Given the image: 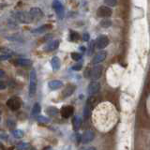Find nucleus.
<instances>
[{
    "label": "nucleus",
    "instance_id": "nucleus-1",
    "mask_svg": "<svg viewBox=\"0 0 150 150\" xmlns=\"http://www.w3.org/2000/svg\"><path fill=\"white\" fill-rule=\"evenodd\" d=\"M38 87V77L37 73L34 69L31 70L29 75V89H28V93H29L30 97H34L37 92Z\"/></svg>",
    "mask_w": 150,
    "mask_h": 150
},
{
    "label": "nucleus",
    "instance_id": "nucleus-2",
    "mask_svg": "<svg viewBox=\"0 0 150 150\" xmlns=\"http://www.w3.org/2000/svg\"><path fill=\"white\" fill-rule=\"evenodd\" d=\"M7 106L11 111H17V110L20 109L21 106H22V100L18 97H12V98L8 100Z\"/></svg>",
    "mask_w": 150,
    "mask_h": 150
},
{
    "label": "nucleus",
    "instance_id": "nucleus-3",
    "mask_svg": "<svg viewBox=\"0 0 150 150\" xmlns=\"http://www.w3.org/2000/svg\"><path fill=\"white\" fill-rule=\"evenodd\" d=\"M110 43V40L106 35H100L98 37V39L95 41V46L96 48L98 50H102L106 48V47L109 45Z\"/></svg>",
    "mask_w": 150,
    "mask_h": 150
},
{
    "label": "nucleus",
    "instance_id": "nucleus-4",
    "mask_svg": "<svg viewBox=\"0 0 150 150\" xmlns=\"http://www.w3.org/2000/svg\"><path fill=\"white\" fill-rule=\"evenodd\" d=\"M15 18L20 23H29L32 22L30 14L26 11H17V12H15Z\"/></svg>",
    "mask_w": 150,
    "mask_h": 150
},
{
    "label": "nucleus",
    "instance_id": "nucleus-5",
    "mask_svg": "<svg viewBox=\"0 0 150 150\" xmlns=\"http://www.w3.org/2000/svg\"><path fill=\"white\" fill-rule=\"evenodd\" d=\"M53 8L55 11V13L57 17L59 19H63L65 17V9L63 5L61 4V2L59 0H54V3H53Z\"/></svg>",
    "mask_w": 150,
    "mask_h": 150
},
{
    "label": "nucleus",
    "instance_id": "nucleus-6",
    "mask_svg": "<svg viewBox=\"0 0 150 150\" xmlns=\"http://www.w3.org/2000/svg\"><path fill=\"white\" fill-rule=\"evenodd\" d=\"M94 102V98L93 96H90L88 98V100H86V106L83 108V116L86 119H88L91 115V110H92V105Z\"/></svg>",
    "mask_w": 150,
    "mask_h": 150
},
{
    "label": "nucleus",
    "instance_id": "nucleus-7",
    "mask_svg": "<svg viewBox=\"0 0 150 150\" xmlns=\"http://www.w3.org/2000/svg\"><path fill=\"white\" fill-rule=\"evenodd\" d=\"M112 9L111 8L107 7V6H100L98 8L97 11V15L98 17H102V18H108L112 15Z\"/></svg>",
    "mask_w": 150,
    "mask_h": 150
},
{
    "label": "nucleus",
    "instance_id": "nucleus-8",
    "mask_svg": "<svg viewBox=\"0 0 150 150\" xmlns=\"http://www.w3.org/2000/svg\"><path fill=\"white\" fill-rule=\"evenodd\" d=\"M28 13L30 14L32 21L33 20L39 21V20H40V19H42V17H43V15H44L43 12H42V11L40 8H31Z\"/></svg>",
    "mask_w": 150,
    "mask_h": 150
},
{
    "label": "nucleus",
    "instance_id": "nucleus-9",
    "mask_svg": "<svg viewBox=\"0 0 150 150\" xmlns=\"http://www.w3.org/2000/svg\"><path fill=\"white\" fill-rule=\"evenodd\" d=\"M102 71H103V67L101 65L98 64L90 70V77L93 80H98V78H100Z\"/></svg>",
    "mask_w": 150,
    "mask_h": 150
},
{
    "label": "nucleus",
    "instance_id": "nucleus-10",
    "mask_svg": "<svg viewBox=\"0 0 150 150\" xmlns=\"http://www.w3.org/2000/svg\"><path fill=\"white\" fill-rule=\"evenodd\" d=\"M100 89V83L98 82L93 81L88 84L87 87V92L90 96H94L95 94H97Z\"/></svg>",
    "mask_w": 150,
    "mask_h": 150
},
{
    "label": "nucleus",
    "instance_id": "nucleus-11",
    "mask_svg": "<svg viewBox=\"0 0 150 150\" xmlns=\"http://www.w3.org/2000/svg\"><path fill=\"white\" fill-rule=\"evenodd\" d=\"M94 138H95V132L91 129H88L83 134L81 140H82V143L83 144H87L90 142H92V141L94 140Z\"/></svg>",
    "mask_w": 150,
    "mask_h": 150
},
{
    "label": "nucleus",
    "instance_id": "nucleus-12",
    "mask_svg": "<svg viewBox=\"0 0 150 150\" xmlns=\"http://www.w3.org/2000/svg\"><path fill=\"white\" fill-rule=\"evenodd\" d=\"M106 56H107V52H105V51H100V52H98V53L93 57L92 64H94V65L100 64V62H102V61H104V60H105Z\"/></svg>",
    "mask_w": 150,
    "mask_h": 150
},
{
    "label": "nucleus",
    "instance_id": "nucleus-13",
    "mask_svg": "<svg viewBox=\"0 0 150 150\" xmlns=\"http://www.w3.org/2000/svg\"><path fill=\"white\" fill-rule=\"evenodd\" d=\"M73 111H74L73 106L67 105V106H64V107L61 108L60 112H61V115H62V117H64V118H69V117H70L72 115Z\"/></svg>",
    "mask_w": 150,
    "mask_h": 150
},
{
    "label": "nucleus",
    "instance_id": "nucleus-14",
    "mask_svg": "<svg viewBox=\"0 0 150 150\" xmlns=\"http://www.w3.org/2000/svg\"><path fill=\"white\" fill-rule=\"evenodd\" d=\"M75 89H76V86H75L74 84H68V86L64 88V90L62 92V97L64 98L70 97L74 93Z\"/></svg>",
    "mask_w": 150,
    "mask_h": 150
},
{
    "label": "nucleus",
    "instance_id": "nucleus-15",
    "mask_svg": "<svg viewBox=\"0 0 150 150\" xmlns=\"http://www.w3.org/2000/svg\"><path fill=\"white\" fill-rule=\"evenodd\" d=\"M59 40H52L49 44H47V46L44 48V51L46 52H53L54 50H56L59 47Z\"/></svg>",
    "mask_w": 150,
    "mask_h": 150
},
{
    "label": "nucleus",
    "instance_id": "nucleus-16",
    "mask_svg": "<svg viewBox=\"0 0 150 150\" xmlns=\"http://www.w3.org/2000/svg\"><path fill=\"white\" fill-rule=\"evenodd\" d=\"M48 86L51 90H57L63 86V83L59 81V80H53L48 83Z\"/></svg>",
    "mask_w": 150,
    "mask_h": 150
},
{
    "label": "nucleus",
    "instance_id": "nucleus-17",
    "mask_svg": "<svg viewBox=\"0 0 150 150\" xmlns=\"http://www.w3.org/2000/svg\"><path fill=\"white\" fill-rule=\"evenodd\" d=\"M51 28H52L51 25H43L40 27H37V28H35V29H33L32 33H35V34H40V33L47 32L48 30H50Z\"/></svg>",
    "mask_w": 150,
    "mask_h": 150
},
{
    "label": "nucleus",
    "instance_id": "nucleus-18",
    "mask_svg": "<svg viewBox=\"0 0 150 150\" xmlns=\"http://www.w3.org/2000/svg\"><path fill=\"white\" fill-rule=\"evenodd\" d=\"M16 64L18 66H21V67H29L32 65V61L26 58H20L16 60Z\"/></svg>",
    "mask_w": 150,
    "mask_h": 150
},
{
    "label": "nucleus",
    "instance_id": "nucleus-19",
    "mask_svg": "<svg viewBox=\"0 0 150 150\" xmlns=\"http://www.w3.org/2000/svg\"><path fill=\"white\" fill-rule=\"evenodd\" d=\"M51 64H52V68L54 70H58L60 69V59L57 56H54L51 60Z\"/></svg>",
    "mask_w": 150,
    "mask_h": 150
},
{
    "label": "nucleus",
    "instance_id": "nucleus-20",
    "mask_svg": "<svg viewBox=\"0 0 150 150\" xmlns=\"http://www.w3.org/2000/svg\"><path fill=\"white\" fill-rule=\"evenodd\" d=\"M40 110H41V106L39 102H36L34 106H33L32 110H31V115L32 116H38L40 115Z\"/></svg>",
    "mask_w": 150,
    "mask_h": 150
},
{
    "label": "nucleus",
    "instance_id": "nucleus-21",
    "mask_svg": "<svg viewBox=\"0 0 150 150\" xmlns=\"http://www.w3.org/2000/svg\"><path fill=\"white\" fill-rule=\"evenodd\" d=\"M81 123H82V120L80 118L79 116H74L72 118V128L74 130H78L80 126H81Z\"/></svg>",
    "mask_w": 150,
    "mask_h": 150
},
{
    "label": "nucleus",
    "instance_id": "nucleus-22",
    "mask_svg": "<svg viewBox=\"0 0 150 150\" xmlns=\"http://www.w3.org/2000/svg\"><path fill=\"white\" fill-rule=\"evenodd\" d=\"M37 121H38V123H39V124L45 125V124H48L49 122L51 121V119L49 118V117H46V116H43V115H38Z\"/></svg>",
    "mask_w": 150,
    "mask_h": 150
},
{
    "label": "nucleus",
    "instance_id": "nucleus-23",
    "mask_svg": "<svg viewBox=\"0 0 150 150\" xmlns=\"http://www.w3.org/2000/svg\"><path fill=\"white\" fill-rule=\"evenodd\" d=\"M69 40H71L72 42H77L80 40L79 33L75 32L73 30H70V33H69Z\"/></svg>",
    "mask_w": 150,
    "mask_h": 150
},
{
    "label": "nucleus",
    "instance_id": "nucleus-24",
    "mask_svg": "<svg viewBox=\"0 0 150 150\" xmlns=\"http://www.w3.org/2000/svg\"><path fill=\"white\" fill-rule=\"evenodd\" d=\"M112 25V21L109 18H103L100 21V26L103 28H108Z\"/></svg>",
    "mask_w": 150,
    "mask_h": 150
},
{
    "label": "nucleus",
    "instance_id": "nucleus-25",
    "mask_svg": "<svg viewBox=\"0 0 150 150\" xmlns=\"http://www.w3.org/2000/svg\"><path fill=\"white\" fill-rule=\"evenodd\" d=\"M46 112H47V114H48L50 116H54V115H56L58 114L59 110L56 107H49Z\"/></svg>",
    "mask_w": 150,
    "mask_h": 150
},
{
    "label": "nucleus",
    "instance_id": "nucleus-26",
    "mask_svg": "<svg viewBox=\"0 0 150 150\" xmlns=\"http://www.w3.org/2000/svg\"><path fill=\"white\" fill-rule=\"evenodd\" d=\"M11 133L13 135V137H15V138H23V134H25L22 129H13Z\"/></svg>",
    "mask_w": 150,
    "mask_h": 150
},
{
    "label": "nucleus",
    "instance_id": "nucleus-27",
    "mask_svg": "<svg viewBox=\"0 0 150 150\" xmlns=\"http://www.w3.org/2000/svg\"><path fill=\"white\" fill-rule=\"evenodd\" d=\"M15 147L17 150H26L27 148L30 147V144L27 143H20V144H18Z\"/></svg>",
    "mask_w": 150,
    "mask_h": 150
},
{
    "label": "nucleus",
    "instance_id": "nucleus-28",
    "mask_svg": "<svg viewBox=\"0 0 150 150\" xmlns=\"http://www.w3.org/2000/svg\"><path fill=\"white\" fill-rule=\"evenodd\" d=\"M71 58L77 62V61L82 59V54H79V53H71Z\"/></svg>",
    "mask_w": 150,
    "mask_h": 150
},
{
    "label": "nucleus",
    "instance_id": "nucleus-29",
    "mask_svg": "<svg viewBox=\"0 0 150 150\" xmlns=\"http://www.w3.org/2000/svg\"><path fill=\"white\" fill-rule=\"evenodd\" d=\"M105 3L110 7H115L117 4V0H105Z\"/></svg>",
    "mask_w": 150,
    "mask_h": 150
},
{
    "label": "nucleus",
    "instance_id": "nucleus-30",
    "mask_svg": "<svg viewBox=\"0 0 150 150\" xmlns=\"http://www.w3.org/2000/svg\"><path fill=\"white\" fill-rule=\"evenodd\" d=\"M7 124H8V129H13L14 128H15V122H14L13 120H11V119H8V120L7 121Z\"/></svg>",
    "mask_w": 150,
    "mask_h": 150
},
{
    "label": "nucleus",
    "instance_id": "nucleus-31",
    "mask_svg": "<svg viewBox=\"0 0 150 150\" xmlns=\"http://www.w3.org/2000/svg\"><path fill=\"white\" fill-rule=\"evenodd\" d=\"M82 68H83V65H82L81 63H78V64H76V65H74L71 69H72L73 70H76V71H79V70H81V69H82Z\"/></svg>",
    "mask_w": 150,
    "mask_h": 150
},
{
    "label": "nucleus",
    "instance_id": "nucleus-32",
    "mask_svg": "<svg viewBox=\"0 0 150 150\" xmlns=\"http://www.w3.org/2000/svg\"><path fill=\"white\" fill-rule=\"evenodd\" d=\"M94 47H95V41H91V43L89 44V50H88L89 54H91L94 52Z\"/></svg>",
    "mask_w": 150,
    "mask_h": 150
},
{
    "label": "nucleus",
    "instance_id": "nucleus-33",
    "mask_svg": "<svg viewBox=\"0 0 150 150\" xmlns=\"http://www.w3.org/2000/svg\"><path fill=\"white\" fill-rule=\"evenodd\" d=\"M11 54H0V61H4L11 58Z\"/></svg>",
    "mask_w": 150,
    "mask_h": 150
},
{
    "label": "nucleus",
    "instance_id": "nucleus-34",
    "mask_svg": "<svg viewBox=\"0 0 150 150\" xmlns=\"http://www.w3.org/2000/svg\"><path fill=\"white\" fill-rule=\"evenodd\" d=\"M90 39V37H89V34L87 32H84L83 34V40L84 41H88V40Z\"/></svg>",
    "mask_w": 150,
    "mask_h": 150
},
{
    "label": "nucleus",
    "instance_id": "nucleus-35",
    "mask_svg": "<svg viewBox=\"0 0 150 150\" xmlns=\"http://www.w3.org/2000/svg\"><path fill=\"white\" fill-rule=\"evenodd\" d=\"M6 88H7V84L5 83V82L0 80V90H4V89H6Z\"/></svg>",
    "mask_w": 150,
    "mask_h": 150
},
{
    "label": "nucleus",
    "instance_id": "nucleus-36",
    "mask_svg": "<svg viewBox=\"0 0 150 150\" xmlns=\"http://www.w3.org/2000/svg\"><path fill=\"white\" fill-rule=\"evenodd\" d=\"M5 76V71L3 69H0V77H4Z\"/></svg>",
    "mask_w": 150,
    "mask_h": 150
},
{
    "label": "nucleus",
    "instance_id": "nucleus-37",
    "mask_svg": "<svg viewBox=\"0 0 150 150\" xmlns=\"http://www.w3.org/2000/svg\"><path fill=\"white\" fill-rule=\"evenodd\" d=\"M84 150H97V148H96V147H94V146H90V147L86 148Z\"/></svg>",
    "mask_w": 150,
    "mask_h": 150
},
{
    "label": "nucleus",
    "instance_id": "nucleus-38",
    "mask_svg": "<svg viewBox=\"0 0 150 150\" xmlns=\"http://www.w3.org/2000/svg\"><path fill=\"white\" fill-rule=\"evenodd\" d=\"M81 50H82V51H84V50H86V48H83V47H82Z\"/></svg>",
    "mask_w": 150,
    "mask_h": 150
}]
</instances>
